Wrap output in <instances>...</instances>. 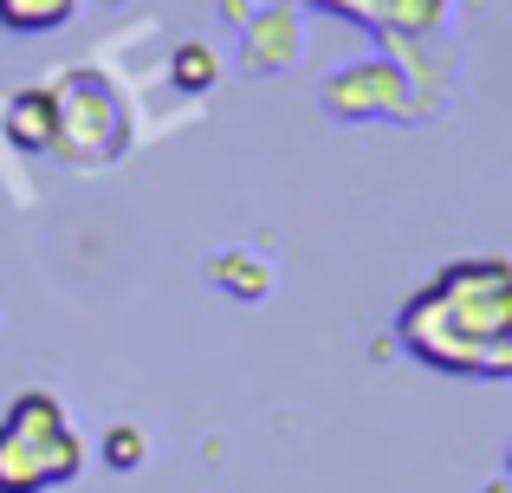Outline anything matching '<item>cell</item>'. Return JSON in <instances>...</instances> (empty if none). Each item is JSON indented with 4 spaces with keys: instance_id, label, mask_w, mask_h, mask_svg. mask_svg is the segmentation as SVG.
Wrapping results in <instances>:
<instances>
[{
    "instance_id": "cell-8",
    "label": "cell",
    "mask_w": 512,
    "mask_h": 493,
    "mask_svg": "<svg viewBox=\"0 0 512 493\" xmlns=\"http://www.w3.org/2000/svg\"><path fill=\"white\" fill-rule=\"evenodd\" d=\"M78 13V0H0V26L20 39L33 33H52V26H65Z\"/></svg>"
},
{
    "instance_id": "cell-11",
    "label": "cell",
    "mask_w": 512,
    "mask_h": 493,
    "mask_svg": "<svg viewBox=\"0 0 512 493\" xmlns=\"http://www.w3.org/2000/svg\"><path fill=\"white\" fill-rule=\"evenodd\" d=\"M143 455H150V442H143V429L137 422H117L111 435H104V461H111V468H143Z\"/></svg>"
},
{
    "instance_id": "cell-6",
    "label": "cell",
    "mask_w": 512,
    "mask_h": 493,
    "mask_svg": "<svg viewBox=\"0 0 512 493\" xmlns=\"http://www.w3.org/2000/svg\"><path fill=\"white\" fill-rule=\"evenodd\" d=\"M7 137L13 150H52V137H59V98L52 91H20V98L7 104Z\"/></svg>"
},
{
    "instance_id": "cell-1",
    "label": "cell",
    "mask_w": 512,
    "mask_h": 493,
    "mask_svg": "<svg viewBox=\"0 0 512 493\" xmlns=\"http://www.w3.org/2000/svg\"><path fill=\"white\" fill-rule=\"evenodd\" d=\"M396 338L409 357L448 377H512V260L474 253L441 266L396 312Z\"/></svg>"
},
{
    "instance_id": "cell-14",
    "label": "cell",
    "mask_w": 512,
    "mask_h": 493,
    "mask_svg": "<svg viewBox=\"0 0 512 493\" xmlns=\"http://www.w3.org/2000/svg\"><path fill=\"white\" fill-rule=\"evenodd\" d=\"M487 493H512V487H506V481H493V487H487Z\"/></svg>"
},
{
    "instance_id": "cell-13",
    "label": "cell",
    "mask_w": 512,
    "mask_h": 493,
    "mask_svg": "<svg viewBox=\"0 0 512 493\" xmlns=\"http://www.w3.org/2000/svg\"><path fill=\"white\" fill-rule=\"evenodd\" d=\"M500 481H506V487H512V448H506V468H500Z\"/></svg>"
},
{
    "instance_id": "cell-9",
    "label": "cell",
    "mask_w": 512,
    "mask_h": 493,
    "mask_svg": "<svg viewBox=\"0 0 512 493\" xmlns=\"http://www.w3.org/2000/svg\"><path fill=\"white\" fill-rule=\"evenodd\" d=\"M448 20V0H383V33H435Z\"/></svg>"
},
{
    "instance_id": "cell-7",
    "label": "cell",
    "mask_w": 512,
    "mask_h": 493,
    "mask_svg": "<svg viewBox=\"0 0 512 493\" xmlns=\"http://www.w3.org/2000/svg\"><path fill=\"white\" fill-rule=\"evenodd\" d=\"M208 279L227 292V299H266V292H273V266H266L260 253H240V247L214 253V260H208Z\"/></svg>"
},
{
    "instance_id": "cell-3",
    "label": "cell",
    "mask_w": 512,
    "mask_h": 493,
    "mask_svg": "<svg viewBox=\"0 0 512 493\" xmlns=\"http://www.w3.org/2000/svg\"><path fill=\"white\" fill-rule=\"evenodd\" d=\"M59 98V137H52V156L72 169H104L130 150V117H124V98L111 91V78H98L91 65L65 72L52 85Z\"/></svg>"
},
{
    "instance_id": "cell-12",
    "label": "cell",
    "mask_w": 512,
    "mask_h": 493,
    "mask_svg": "<svg viewBox=\"0 0 512 493\" xmlns=\"http://www.w3.org/2000/svg\"><path fill=\"white\" fill-rule=\"evenodd\" d=\"M312 7L344 13V20H357V26H370V33H383V0H312Z\"/></svg>"
},
{
    "instance_id": "cell-4",
    "label": "cell",
    "mask_w": 512,
    "mask_h": 493,
    "mask_svg": "<svg viewBox=\"0 0 512 493\" xmlns=\"http://www.w3.org/2000/svg\"><path fill=\"white\" fill-rule=\"evenodd\" d=\"M325 104L338 117H396L402 104H409V78H402V65L389 59H370V65H344L338 78L325 85Z\"/></svg>"
},
{
    "instance_id": "cell-2",
    "label": "cell",
    "mask_w": 512,
    "mask_h": 493,
    "mask_svg": "<svg viewBox=\"0 0 512 493\" xmlns=\"http://www.w3.org/2000/svg\"><path fill=\"white\" fill-rule=\"evenodd\" d=\"M85 442L52 390H26L0 416V493H46L78 481Z\"/></svg>"
},
{
    "instance_id": "cell-10",
    "label": "cell",
    "mask_w": 512,
    "mask_h": 493,
    "mask_svg": "<svg viewBox=\"0 0 512 493\" xmlns=\"http://www.w3.org/2000/svg\"><path fill=\"white\" fill-rule=\"evenodd\" d=\"M169 78L182 91H208L214 78H221V59H214L201 39H188V46H175V59H169Z\"/></svg>"
},
{
    "instance_id": "cell-5",
    "label": "cell",
    "mask_w": 512,
    "mask_h": 493,
    "mask_svg": "<svg viewBox=\"0 0 512 493\" xmlns=\"http://www.w3.org/2000/svg\"><path fill=\"white\" fill-rule=\"evenodd\" d=\"M240 59H247V72H286L299 59V20H292V7L260 13L247 26V39H240Z\"/></svg>"
}]
</instances>
